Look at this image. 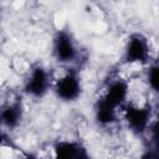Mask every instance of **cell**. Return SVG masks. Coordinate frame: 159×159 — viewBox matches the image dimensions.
<instances>
[{"label": "cell", "instance_id": "1", "mask_svg": "<svg viewBox=\"0 0 159 159\" xmlns=\"http://www.w3.org/2000/svg\"><path fill=\"white\" fill-rule=\"evenodd\" d=\"M56 92L57 96L65 101L75 99L80 93V83L77 77L73 75H67L63 78L58 80L56 84Z\"/></svg>", "mask_w": 159, "mask_h": 159}, {"label": "cell", "instance_id": "2", "mask_svg": "<svg viewBox=\"0 0 159 159\" xmlns=\"http://www.w3.org/2000/svg\"><path fill=\"white\" fill-rule=\"evenodd\" d=\"M125 117L128 120V124L134 132H143L148 125L149 113L147 109L138 108V107H128L125 112Z\"/></svg>", "mask_w": 159, "mask_h": 159}, {"label": "cell", "instance_id": "3", "mask_svg": "<svg viewBox=\"0 0 159 159\" xmlns=\"http://www.w3.org/2000/svg\"><path fill=\"white\" fill-rule=\"evenodd\" d=\"M148 55V46L144 39L140 36H133L128 43L125 58L129 62L144 61Z\"/></svg>", "mask_w": 159, "mask_h": 159}, {"label": "cell", "instance_id": "4", "mask_svg": "<svg viewBox=\"0 0 159 159\" xmlns=\"http://www.w3.org/2000/svg\"><path fill=\"white\" fill-rule=\"evenodd\" d=\"M55 51L60 61H71L75 57V47L66 32H60L55 40Z\"/></svg>", "mask_w": 159, "mask_h": 159}, {"label": "cell", "instance_id": "5", "mask_svg": "<svg viewBox=\"0 0 159 159\" xmlns=\"http://www.w3.org/2000/svg\"><path fill=\"white\" fill-rule=\"evenodd\" d=\"M46 87H47L46 72L41 67L35 68L31 75V78L29 80V82L26 84V92L32 96H41L45 93Z\"/></svg>", "mask_w": 159, "mask_h": 159}, {"label": "cell", "instance_id": "6", "mask_svg": "<svg viewBox=\"0 0 159 159\" xmlns=\"http://www.w3.org/2000/svg\"><path fill=\"white\" fill-rule=\"evenodd\" d=\"M125 96H127V84L118 81V82H114L109 87L104 99L113 107H117L124 101Z\"/></svg>", "mask_w": 159, "mask_h": 159}, {"label": "cell", "instance_id": "7", "mask_svg": "<svg viewBox=\"0 0 159 159\" xmlns=\"http://www.w3.org/2000/svg\"><path fill=\"white\" fill-rule=\"evenodd\" d=\"M55 152H56V157L58 158H65V159H70V158H78L84 155L83 154V149L76 144V143H70V142H61L55 147Z\"/></svg>", "mask_w": 159, "mask_h": 159}, {"label": "cell", "instance_id": "8", "mask_svg": "<svg viewBox=\"0 0 159 159\" xmlns=\"http://www.w3.org/2000/svg\"><path fill=\"white\" fill-rule=\"evenodd\" d=\"M114 118H116V107H113L104 98H102L97 106V119L101 123L107 124L113 122Z\"/></svg>", "mask_w": 159, "mask_h": 159}, {"label": "cell", "instance_id": "9", "mask_svg": "<svg viewBox=\"0 0 159 159\" xmlns=\"http://www.w3.org/2000/svg\"><path fill=\"white\" fill-rule=\"evenodd\" d=\"M21 117V108L19 104H12L6 107L1 113V120L7 127H15Z\"/></svg>", "mask_w": 159, "mask_h": 159}, {"label": "cell", "instance_id": "10", "mask_svg": "<svg viewBox=\"0 0 159 159\" xmlns=\"http://www.w3.org/2000/svg\"><path fill=\"white\" fill-rule=\"evenodd\" d=\"M149 83L157 91L158 89V68L154 66L149 71Z\"/></svg>", "mask_w": 159, "mask_h": 159}, {"label": "cell", "instance_id": "11", "mask_svg": "<svg viewBox=\"0 0 159 159\" xmlns=\"http://www.w3.org/2000/svg\"><path fill=\"white\" fill-rule=\"evenodd\" d=\"M1 142H2V139H1V135H0V144H1Z\"/></svg>", "mask_w": 159, "mask_h": 159}]
</instances>
